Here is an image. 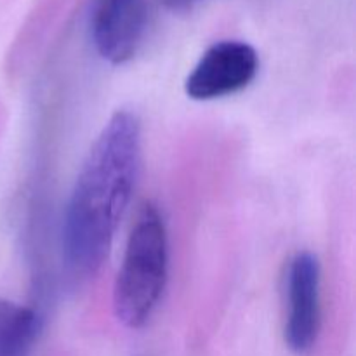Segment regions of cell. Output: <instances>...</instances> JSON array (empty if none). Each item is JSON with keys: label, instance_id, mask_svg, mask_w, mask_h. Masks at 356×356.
<instances>
[{"label": "cell", "instance_id": "cell-1", "mask_svg": "<svg viewBox=\"0 0 356 356\" xmlns=\"http://www.w3.org/2000/svg\"><path fill=\"white\" fill-rule=\"evenodd\" d=\"M138 115H111L82 163L63 219V259L75 278L96 275L113 243L141 169Z\"/></svg>", "mask_w": 356, "mask_h": 356}, {"label": "cell", "instance_id": "cell-2", "mask_svg": "<svg viewBox=\"0 0 356 356\" xmlns=\"http://www.w3.org/2000/svg\"><path fill=\"white\" fill-rule=\"evenodd\" d=\"M169 242L159 209L146 204L132 225L113 287V312L129 329H141L159 306L167 284Z\"/></svg>", "mask_w": 356, "mask_h": 356}, {"label": "cell", "instance_id": "cell-3", "mask_svg": "<svg viewBox=\"0 0 356 356\" xmlns=\"http://www.w3.org/2000/svg\"><path fill=\"white\" fill-rule=\"evenodd\" d=\"M259 70L256 49L247 42L222 40L202 54L184 82L195 101H212L240 92L252 83Z\"/></svg>", "mask_w": 356, "mask_h": 356}, {"label": "cell", "instance_id": "cell-4", "mask_svg": "<svg viewBox=\"0 0 356 356\" xmlns=\"http://www.w3.org/2000/svg\"><path fill=\"white\" fill-rule=\"evenodd\" d=\"M322 271L315 254L302 250L289 261L285 271V343L294 353H306L320 332Z\"/></svg>", "mask_w": 356, "mask_h": 356}, {"label": "cell", "instance_id": "cell-5", "mask_svg": "<svg viewBox=\"0 0 356 356\" xmlns=\"http://www.w3.org/2000/svg\"><path fill=\"white\" fill-rule=\"evenodd\" d=\"M148 0H94L90 37L104 61L124 65L134 58L149 28Z\"/></svg>", "mask_w": 356, "mask_h": 356}, {"label": "cell", "instance_id": "cell-6", "mask_svg": "<svg viewBox=\"0 0 356 356\" xmlns=\"http://www.w3.org/2000/svg\"><path fill=\"white\" fill-rule=\"evenodd\" d=\"M38 334L37 312L0 299V356H30Z\"/></svg>", "mask_w": 356, "mask_h": 356}, {"label": "cell", "instance_id": "cell-7", "mask_svg": "<svg viewBox=\"0 0 356 356\" xmlns=\"http://www.w3.org/2000/svg\"><path fill=\"white\" fill-rule=\"evenodd\" d=\"M162 2H165L172 9H190V7L202 2V0H162Z\"/></svg>", "mask_w": 356, "mask_h": 356}]
</instances>
